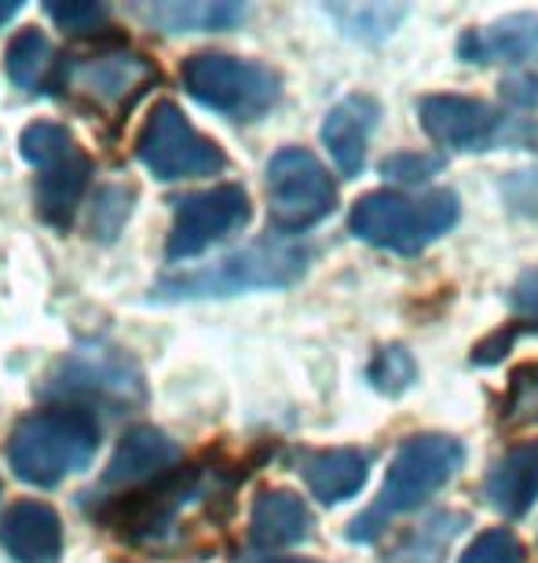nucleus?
Listing matches in <instances>:
<instances>
[{"mask_svg": "<svg viewBox=\"0 0 538 563\" xmlns=\"http://www.w3.org/2000/svg\"><path fill=\"white\" fill-rule=\"evenodd\" d=\"M506 424H535L538 421V358L524 363L509 374V396L502 410Z\"/></svg>", "mask_w": 538, "mask_h": 563, "instance_id": "26", "label": "nucleus"}, {"mask_svg": "<svg viewBox=\"0 0 538 563\" xmlns=\"http://www.w3.org/2000/svg\"><path fill=\"white\" fill-rule=\"evenodd\" d=\"M458 563H524V545L506 527H495V531L480 534Z\"/></svg>", "mask_w": 538, "mask_h": 563, "instance_id": "28", "label": "nucleus"}, {"mask_svg": "<svg viewBox=\"0 0 538 563\" xmlns=\"http://www.w3.org/2000/svg\"><path fill=\"white\" fill-rule=\"evenodd\" d=\"M99 450V421L88 407H52L22 418L11 432V472L30 487H59L66 476L85 472Z\"/></svg>", "mask_w": 538, "mask_h": 563, "instance_id": "1", "label": "nucleus"}, {"mask_svg": "<svg viewBox=\"0 0 538 563\" xmlns=\"http://www.w3.org/2000/svg\"><path fill=\"white\" fill-rule=\"evenodd\" d=\"M333 15L341 19V30L352 37H388L396 30V22L407 15V8H333Z\"/></svg>", "mask_w": 538, "mask_h": 563, "instance_id": "27", "label": "nucleus"}, {"mask_svg": "<svg viewBox=\"0 0 538 563\" xmlns=\"http://www.w3.org/2000/svg\"><path fill=\"white\" fill-rule=\"evenodd\" d=\"M502 99L513 103V107L538 110V74L506 77V81H502Z\"/></svg>", "mask_w": 538, "mask_h": 563, "instance_id": "32", "label": "nucleus"}, {"mask_svg": "<svg viewBox=\"0 0 538 563\" xmlns=\"http://www.w3.org/2000/svg\"><path fill=\"white\" fill-rule=\"evenodd\" d=\"M176 220L165 242L169 261H190V256L206 253L209 245L223 242L228 234L242 231L250 223V195L239 184H223L198 195H184L173 201Z\"/></svg>", "mask_w": 538, "mask_h": 563, "instance_id": "9", "label": "nucleus"}, {"mask_svg": "<svg viewBox=\"0 0 538 563\" xmlns=\"http://www.w3.org/2000/svg\"><path fill=\"white\" fill-rule=\"evenodd\" d=\"M465 523H469V516H462V512L429 516V520L421 527H414V531L392 549L388 563H443L447 549H451L454 538L462 534Z\"/></svg>", "mask_w": 538, "mask_h": 563, "instance_id": "22", "label": "nucleus"}, {"mask_svg": "<svg viewBox=\"0 0 538 563\" xmlns=\"http://www.w3.org/2000/svg\"><path fill=\"white\" fill-rule=\"evenodd\" d=\"M140 15L154 30L165 33H212L231 30L234 22L245 19L242 4H217V0H162V4H143Z\"/></svg>", "mask_w": 538, "mask_h": 563, "instance_id": "21", "label": "nucleus"}, {"mask_svg": "<svg viewBox=\"0 0 538 563\" xmlns=\"http://www.w3.org/2000/svg\"><path fill=\"white\" fill-rule=\"evenodd\" d=\"M421 129L451 151H495V146L520 143L528 132L513 129L484 99L469 96H425L418 103Z\"/></svg>", "mask_w": 538, "mask_h": 563, "instance_id": "10", "label": "nucleus"}, {"mask_svg": "<svg viewBox=\"0 0 538 563\" xmlns=\"http://www.w3.org/2000/svg\"><path fill=\"white\" fill-rule=\"evenodd\" d=\"M462 461H465V446L454 435H410L396 450V457H392L377 501L352 520L349 542L370 545L396 516L414 512L436 490L447 487L454 479V472L462 468Z\"/></svg>", "mask_w": 538, "mask_h": 563, "instance_id": "2", "label": "nucleus"}, {"mask_svg": "<svg viewBox=\"0 0 538 563\" xmlns=\"http://www.w3.org/2000/svg\"><path fill=\"white\" fill-rule=\"evenodd\" d=\"M377 121H381V103L366 92L341 99L327 114V121H322V143H327L333 165H338L344 176L363 173L366 143L374 136Z\"/></svg>", "mask_w": 538, "mask_h": 563, "instance_id": "14", "label": "nucleus"}, {"mask_svg": "<svg viewBox=\"0 0 538 563\" xmlns=\"http://www.w3.org/2000/svg\"><path fill=\"white\" fill-rule=\"evenodd\" d=\"M311 534V512L294 490H264L253 505L250 538L261 549H286Z\"/></svg>", "mask_w": 538, "mask_h": 563, "instance_id": "18", "label": "nucleus"}, {"mask_svg": "<svg viewBox=\"0 0 538 563\" xmlns=\"http://www.w3.org/2000/svg\"><path fill=\"white\" fill-rule=\"evenodd\" d=\"M458 212H462V206H458L454 190H432V195L421 198L374 190V195L355 201L349 228L359 242L399 256H414L429 250L436 239H443L458 223Z\"/></svg>", "mask_w": 538, "mask_h": 563, "instance_id": "3", "label": "nucleus"}, {"mask_svg": "<svg viewBox=\"0 0 538 563\" xmlns=\"http://www.w3.org/2000/svg\"><path fill=\"white\" fill-rule=\"evenodd\" d=\"M338 206V187L316 154L286 146L267 162V209L278 231L316 228Z\"/></svg>", "mask_w": 538, "mask_h": 563, "instance_id": "7", "label": "nucleus"}, {"mask_svg": "<svg viewBox=\"0 0 538 563\" xmlns=\"http://www.w3.org/2000/svg\"><path fill=\"white\" fill-rule=\"evenodd\" d=\"M443 168V157L436 154H392L381 162V176L396 184H425Z\"/></svg>", "mask_w": 538, "mask_h": 563, "instance_id": "29", "label": "nucleus"}, {"mask_svg": "<svg viewBox=\"0 0 538 563\" xmlns=\"http://www.w3.org/2000/svg\"><path fill=\"white\" fill-rule=\"evenodd\" d=\"M44 15L63 33H99L110 26V8L96 4V0H48Z\"/></svg>", "mask_w": 538, "mask_h": 563, "instance_id": "25", "label": "nucleus"}, {"mask_svg": "<svg viewBox=\"0 0 538 563\" xmlns=\"http://www.w3.org/2000/svg\"><path fill=\"white\" fill-rule=\"evenodd\" d=\"M8 77L11 85L22 88V92H55V88H63V66L55 59V48L52 41L44 37L41 30H22L15 41L8 44Z\"/></svg>", "mask_w": 538, "mask_h": 563, "instance_id": "20", "label": "nucleus"}, {"mask_svg": "<svg viewBox=\"0 0 538 563\" xmlns=\"http://www.w3.org/2000/svg\"><path fill=\"white\" fill-rule=\"evenodd\" d=\"M19 154L22 162L33 165V168H52V165H63L66 157L77 154V143L70 136V129L59 125V121H37L30 125L26 132L19 136Z\"/></svg>", "mask_w": 538, "mask_h": 563, "instance_id": "23", "label": "nucleus"}, {"mask_svg": "<svg viewBox=\"0 0 538 563\" xmlns=\"http://www.w3.org/2000/svg\"><path fill=\"white\" fill-rule=\"evenodd\" d=\"M462 63H524L538 55V11H517V15L495 19L480 30H469L458 41Z\"/></svg>", "mask_w": 538, "mask_h": 563, "instance_id": "15", "label": "nucleus"}, {"mask_svg": "<svg viewBox=\"0 0 538 563\" xmlns=\"http://www.w3.org/2000/svg\"><path fill=\"white\" fill-rule=\"evenodd\" d=\"M22 11V4H15V0H0V26H4L8 19H15Z\"/></svg>", "mask_w": 538, "mask_h": 563, "instance_id": "33", "label": "nucleus"}, {"mask_svg": "<svg viewBox=\"0 0 538 563\" xmlns=\"http://www.w3.org/2000/svg\"><path fill=\"white\" fill-rule=\"evenodd\" d=\"M366 377H370V385L377 391H385V396H403V391L418 380V363H414V355L403 344H388L374 355Z\"/></svg>", "mask_w": 538, "mask_h": 563, "instance_id": "24", "label": "nucleus"}, {"mask_svg": "<svg viewBox=\"0 0 538 563\" xmlns=\"http://www.w3.org/2000/svg\"><path fill=\"white\" fill-rule=\"evenodd\" d=\"M44 396L70 399V407H81V399H99L110 407L129 410L147 399L143 369L114 344H77L70 355L48 374Z\"/></svg>", "mask_w": 538, "mask_h": 563, "instance_id": "6", "label": "nucleus"}, {"mask_svg": "<svg viewBox=\"0 0 538 563\" xmlns=\"http://www.w3.org/2000/svg\"><path fill=\"white\" fill-rule=\"evenodd\" d=\"M179 446L158 428H132L110 457L107 476L99 479V494H118L132 487H151L179 468Z\"/></svg>", "mask_w": 538, "mask_h": 563, "instance_id": "12", "label": "nucleus"}, {"mask_svg": "<svg viewBox=\"0 0 538 563\" xmlns=\"http://www.w3.org/2000/svg\"><path fill=\"white\" fill-rule=\"evenodd\" d=\"M0 545L15 563H59L63 520L44 501H19L0 520Z\"/></svg>", "mask_w": 538, "mask_h": 563, "instance_id": "13", "label": "nucleus"}, {"mask_svg": "<svg viewBox=\"0 0 538 563\" xmlns=\"http://www.w3.org/2000/svg\"><path fill=\"white\" fill-rule=\"evenodd\" d=\"M484 498L495 512L517 520L538 501V439L513 446L506 457L495 461L484 483Z\"/></svg>", "mask_w": 538, "mask_h": 563, "instance_id": "16", "label": "nucleus"}, {"mask_svg": "<svg viewBox=\"0 0 538 563\" xmlns=\"http://www.w3.org/2000/svg\"><path fill=\"white\" fill-rule=\"evenodd\" d=\"M300 476H305L308 490L322 505H341L363 490V483L370 476V454L355 446L316 450V454L300 457Z\"/></svg>", "mask_w": 538, "mask_h": 563, "instance_id": "17", "label": "nucleus"}, {"mask_svg": "<svg viewBox=\"0 0 538 563\" xmlns=\"http://www.w3.org/2000/svg\"><path fill=\"white\" fill-rule=\"evenodd\" d=\"M509 308L517 311L520 319H528L535 330H538V267H535V272H524L517 282H513Z\"/></svg>", "mask_w": 538, "mask_h": 563, "instance_id": "31", "label": "nucleus"}, {"mask_svg": "<svg viewBox=\"0 0 538 563\" xmlns=\"http://www.w3.org/2000/svg\"><path fill=\"white\" fill-rule=\"evenodd\" d=\"M136 157L154 179H165V184L169 179L217 176L228 168V157H223L220 146L190 129V121L176 103H158L151 110L147 125L140 132Z\"/></svg>", "mask_w": 538, "mask_h": 563, "instance_id": "8", "label": "nucleus"}, {"mask_svg": "<svg viewBox=\"0 0 538 563\" xmlns=\"http://www.w3.org/2000/svg\"><path fill=\"white\" fill-rule=\"evenodd\" d=\"M311 250L294 242H264L253 250L231 253L228 261L201 272L173 275L154 286L151 300H198V297H234L250 289H283L308 272Z\"/></svg>", "mask_w": 538, "mask_h": 563, "instance_id": "4", "label": "nucleus"}, {"mask_svg": "<svg viewBox=\"0 0 538 563\" xmlns=\"http://www.w3.org/2000/svg\"><path fill=\"white\" fill-rule=\"evenodd\" d=\"M184 88L201 107L231 121H256L278 103L283 81L272 66L223 52H198L184 63Z\"/></svg>", "mask_w": 538, "mask_h": 563, "instance_id": "5", "label": "nucleus"}, {"mask_svg": "<svg viewBox=\"0 0 538 563\" xmlns=\"http://www.w3.org/2000/svg\"><path fill=\"white\" fill-rule=\"evenodd\" d=\"M502 198L509 201L513 212H520V217H531L538 220V165L535 168H520V173H513L506 184H502Z\"/></svg>", "mask_w": 538, "mask_h": 563, "instance_id": "30", "label": "nucleus"}, {"mask_svg": "<svg viewBox=\"0 0 538 563\" xmlns=\"http://www.w3.org/2000/svg\"><path fill=\"white\" fill-rule=\"evenodd\" d=\"M88 176H92V162L77 151L74 157H66L63 165L44 168L37 179V212L41 220L55 231H66L77 217V206H81V195L88 187Z\"/></svg>", "mask_w": 538, "mask_h": 563, "instance_id": "19", "label": "nucleus"}, {"mask_svg": "<svg viewBox=\"0 0 538 563\" xmlns=\"http://www.w3.org/2000/svg\"><path fill=\"white\" fill-rule=\"evenodd\" d=\"M154 81H158V70L147 55L125 48L63 66V88H77L103 110H129Z\"/></svg>", "mask_w": 538, "mask_h": 563, "instance_id": "11", "label": "nucleus"}, {"mask_svg": "<svg viewBox=\"0 0 538 563\" xmlns=\"http://www.w3.org/2000/svg\"><path fill=\"white\" fill-rule=\"evenodd\" d=\"M261 563H316V560H289L286 556V560H261Z\"/></svg>", "mask_w": 538, "mask_h": 563, "instance_id": "34", "label": "nucleus"}]
</instances>
